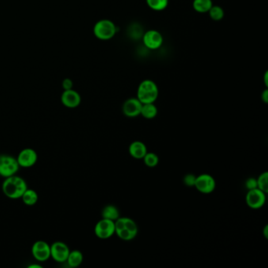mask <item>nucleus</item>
Returning a JSON list of instances; mask_svg holds the SVG:
<instances>
[{
	"mask_svg": "<svg viewBox=\"0 0 268 268\" xmlns=\"http://www.w3.org/2000/svg\"><path fill=\"white\" fill-rule=\"evenodd\" d=\"M2 192L10 199L21 198L28 185L24 179L17 175L5 178L2 185Z\"/></svg>",
	"mask_w": 268,
	"mask_h": 268,
	"instance_id": "obj_1",
	"label": "nucleus"
},
{
	"mask_svg": "<svg viewBox=\"0 0 268 268\" xmlns=\"http://www.w3.org/2000/svg\"><path fill=\"white\" fill-rule=\"evenodd\" d=\"M159 90L154 81L145 80L140 83L137 90V98L143 104L154 103L158 99Z\"/></svg>",
	"mask_w": 268,
	"mask_h": 268,
	"instance_id": "obj_2",
	"label": "nucleus"
},
{
	"mask_svg": "<svg viewBox=\"0 0 268 268\" xmlns=\"http://www.w3.org/2000/svg\"><path fill=\"white\" fill-rule=\"evenodd\" d=\"M94 36L99 40L107 41L113 39L117 32L116 24L109 19H101L97 21L93 28Z\"/></svg>",
	"mask_w": 268,
	"mask_h": 268,
	"instance_id": "obj_3",
	"label": "nucleus"
},
{
	"mask_svg": "<svg viewBox=\"0 0 268 268\" xmlns=\"http://www.w3.org/2000/svg\"><path fill=\"white\" fill-rule=\"evenodd\" d=\"M20 169V165L17 161V158L9 154L0 155V177L3 178L12 177L17 174Z\"/></svg>",
	"mask_w": 268,
	"mask_h": 268,
	"instance_id": "obj_4",
	"label": "nucleus"
},
{
	"mask_svg": "<svg viewBox=\"0 0 268 268\" xmlns=\"http://www.w3.org/2000/svg\"><path fill=\"white\" fill-rule=\"evenodd\" d=\"M143 45L150 51H155L163 45L164 38L159 31L150 29L143 35Z\"/></svg>",
	"mask_w": 268,
	"mask_h": 268,
	"instance_id": "obj_5",
	"label": "nucleus"
},
{
	"mask_svg": "<svg viewBox=\"0 0 268 268\" xmlns=\"http://www.w3.org/2000/svg\"><path fill=\"white\" fill-rule=\"evenodd\" d=\"M94 233L96 236L100 239H108L111 238L115 234L114 221L102 218L96 223Z\"/></svg>",
	"mask_w": 268,
	"mask_h": 268,
	"instance_id": "obj_6",
	"label": "nucleus"
},
{
	"mask_svg": "<svg viewBox=\"0 0 268 268\" xmlns=\"http://www.w3.org/2000/svg\"><path fill=\"white\" fill-rule=\"evenodd\" d=\"M32 254L36 261L45 262L51 258V245L44 241H37L32 245Z\"/></svg>",
	"mask_w": 268,
	"mask_h": 268,
	"instance_id": "obj_7",
	"label": "nucleus"
},
{
	"mask_svg": "<svg viewBox=\"0 0 268 268\" xmlns=\"http://www.w3.org/2000/svg\"><path fill=\"white\" fill-rule=\"evenodd\" d=\"M266 202V193L261 189H250L246 195V203L248 206L253 209H259L265 205Z\"/></svg>",
	"mask_w": 268,
	"mask_h": 268,
	"instance_id": "obj_8",
	"label": "nucleus"
},
{
	"mask_svg": "<svg viewBox=\"0 0 268 268\" xmlns=\"http://www.w3.org/2000/svg\"><path fill=\"white\" fill-rule=\"evenodd\" d=\"M199 192L202 193H211L216 188V181L210 175L202 174L196 177L194 184Z\"/></svg>",
	"mask_w": 268,
	"mask_h": 268,
	"instance_id": "obj_9",
	"label": "nucleus"
},
{
	"mask_svg": "<svg viewBox=\"0 0 268 268\" xmlns=\"http://www.w3.org/2000/svg\"><path fill=\"white\" fill-rule=\"evenodd\" d=\"M70 253V248L64 242H55L51 245V257L56 262L66 263Z\"/></svg>",
	"mask_w": 268,
	"mask_h": 268,
	"instance_id": "obj_10",
	"label": "nucleus"
},
{
	"mask_svg": "<svg viewBox=\"0 0 268 268\" xmlns=\"http://www.w3.org/2000/svg\"><path fill=\"white\" fill-rule=\"evenodd\" d=\"M37 160V153L32 148L23 149L17 157V162L21 168L32 167Z\"/></svg>",
	"mask_w": 268,
	"mask_h": 268,
	"instance_id": "obj_11",
	"label": "nucleus"
},
{
	"mask_svg": "<svg viewBox=\"0 0 268 268\" xmlns=\"http://www.w3.org/2000/svg\"><path fill=\"white\" fill-rule=\"evenodd\" d=\"M61 101L64 106L70 109H74L81 105V94L73 89L64 90L61 96Z\"/></svg>",
	"mask_w": 268,
	"mask_h": 268,
	"instance_id": "obj_12",
	"label": "nucleus"
},
{
	"mask_svg": "<svg viewBox=\"0 0 268 268\" xmlns=\"http://www.w3.org/2000/svg\"><path fill=\"white\" fill-rule=\"evenodd\" d=\"M142 106L143 103L137 97H131L123 105V113L128 117H135L140 115Z\"/></svg>",
	"mask_w": 268,
	"mask_h": 268,
	"instance_id": "obj_13",
	"label": "nucleus"
},
{
	"mask_svg": "<svg viewBox=\"0 0 268 268\" xmlns=\"http://www.w3.org/2000/svg\"><path fill=\"white\" fill-rule=\"evenodd\" d=\"M129 153L131 157L136 159H143L147 153L146 145L140 141H135L129 146Z\"/></svg>",
	"mask_w": 268,
	"mask_h": 268,
	"instance_id": "obj_14",
	"label": "nucleus"
},
{
	"mask_svg": "<svg viewBox=\"0 0 268 268\" xmlns=\"http://www.w3.org/2000/svg\"><path fill=\"white\" fill-rule=\"evenodd\" d=\"M84 261V255L79 250H73L70 251L68 256L66 262L70 268H77L81 265Z\"/></svg>",
	"mask_w": 268,
	"mask_h": 268,
	"instance_id": "obj_15",
	"label": "nucleus"
},
{
	"mask_svg": "<svg viewBox=\"0 0 268 268\" xmlns=\"http://www.w3.org/2000/svg\"><path fill=\"white\" fill-rule=\"evenodd\" d=\"M213 6L212 0H193V8L195 11L199 13H208V10Z\"/></svg>",
	"mask_w": 268,
	"mask_h": 268,
	"instance_id": "obj_16",
	"label": "nucleus"
},
{
	"mask_svg": "<svg viewBox=\"0 0 268 268\" xmlns=\"http://www.w3.org/2000/svg\"><path fill=\"white\" fill-rule=\"evenodd\" d=\"M21 198L22 199L24 204H26L28 206H32V205H35L37 203L38 200H39V196H38V193L34 189H28V188L24 192Z\"/></svg>",
	"mask_w": 268,
	"mask_h": 268,
	"instance_id": "obj_17",
	"label": "nucleus"
},
{
	"mask_svg": "<svg viewBox=\"0 0 268 268\" xmlns=\"http://www.w3.org/2000/svg\"><path fill=\"white\" fill-rule=\"evenodd\" d=\"M140 115L146 119H154L158 115V108L154 103L143 104Z\"/></svg>",
	"mask_w": 268,
	"mask_h": 268,
	"instance_id": "obj_18",
	"label": "nucleus"
},
{
	"mask_svg": "<svg viewBox=\"0 0 268 268\" xmlns=\"http://www.w3.org/2000/svg\"><path fill=\"white\" fill-rule=\"evenodd\" d=\"M101 216L103 219H110L113 221H116L120 216L118 209L114 205H107L103 208L101 212Z\"/></svg>",
	"mask_w": 268,
	"mask_h": 268,
	"instance_id": "obj_19",
	"label": "nucleus"
},
{
	"mask_svg": "<svg viewBox=\"0 0 268 268\" xmlns=\"http://www.w3.org/2000/svg\"><path fill=\"white\" fill-rule=\"evenodd\" d=\"M146 2L154 11H163L169 6V0H146Z\"/></svg>",
	"mask_w": 268,
	"mask_h": 268,
	"instance_id": "obj_20",
	"label": "nucleus"
},
{
	"mask_svg": "<svg viewBox=\"0 0 268 268\" xmlns=\"http://www.w3.org/2000/svg\"><path fill=\"white\" fill-rule=\"evenodd\" d=\"M208 13L210 18L215 21H221L224 17V15H225L224 9L221 6H217V5H213L211 7V9L208 10Z\"/></svg>",
	"mask_w": 268,
	"mask_h": 268,
	"instance_id": "obj_21",
	"label": "nucleus"
},
{
	"mask_svg": "<svg viewBox=\"0 0 268 268\" xmlns=\"http://www.w3.org/2000/svg\"><path fill=\"white\" fill-rule=\"evenodd\" d=\"M268 173L265 172V173H262V174L257 179V188L261 189L262 191L265 193H268Z\"/></svg>",
	"mask_w": 268,
	"mask_h": 268,
	"instance_id": "obj_22",
	"label": "nucleus"
},
{
	"mask_svg": "<svg viewBox=\"0 0 268 268\" xmlns=\"http://www.w3.org/2000/svg\"><path fill=\"white\" fill-rule=\"evenodd\" d=\"M143 160H144L146 166L150 168L155 167L159 162V158H158L157 154H154V153H146Z\"/></svg>",
	"mask_w": 268,
	"mask_h": 268,
	"instance_id": "obj_23",
	"label": "nucleus"
},
{
	"mask_svg": "<svg viewBox=\"0 0 268 268\" xmlns=\"http://www.w3.org/2000/svg\"><path fill=\"white\" fill-rule=\"evenodd\" d=\"M117 236L122 239V240L124 241H129L131 239H133L136 237L137 234L135 233L131 232V231H128V229L124 228L121 229V230H119V231H115Z\"/></svg>",
	"mask_w": 268,
	"mask_h": 268,
	"instance_id": "obj_24",
	"label": "nucleus"
},
{
	"mask_svg": "<svg viewBox=\"0 0 268 268\" xmlns=\"http://www.w3.org/2000/svg\"><path fill=\"white\" fill-rule=\"evenodd\" d=\"M124 223H125V228L128 229V231H131V232L138 233V227L136 225V223L130 219V218L124 217Z\"/></svg>",
	"mask_w": 268,
	"mask_h": 268,
	"instance_id": "obj_25",
	"label": "nucleus"
},
{
	"mask_svg": "<svg viewBox=\"0 0 268 268\" xmlns=\"http://www.w3.org/2000/svg\"><path fill=\"white\" fill-rule=\"evenodd\" d=\"M195 181H196V177L192 174L186 175L184 178V183L188 186H194Z\"/></svg>",
	"mask_w": 268,
	"mask_h": 268,
	"instance_id": "obj_26",
	"label": "nucleus"
},
{
	"mask_svg": "<svg viewBox=\"0 0 268 268\" xmlns=\"http://www.w3.org/2000/svg\"><path fill=\"white\" fill-rule=\"evenodd\" d=\"M246 186L249 190L257 188V179L250 178L246 182Z\"/></svg>",
	"mask_w": 268,
	"mask_h": 268,
	"instance_id": "obj_27",
	"label": "nucleus"
},
{
	"mask_svg": "<svg viewBox=\"0 0 268 268\" xmlns=\"http://www.w3.org/2000/svg\"><path fill=\"white\" fill-rule=\"evenodd\" d=\"M73 81H72V80H70V78H66V79H65L64 81H62V89H64V90L73 89Z\"/></svg>",
	"mask_w": 268,
	"mask_h": 268,
	"instance_id": "obj_28",
	"label": "nucleus"
},
{
	"mask_svg": "<svg viewBox=\"0 0 268 268\" xmlns=\"http://www.w3.org/2000/svg\"><path fill=\"white\" fill-rule=\"evenodd\" d=\"M261 98H262L263 101L265 103H268V89H265L264 91L262 92L261 94Z\"/></svg>",
	"mask_w": 268,
	"mask_h": 268,
	"instance_id": "obj_29",
	"label": "nucleus"
},
{
	"mask_svg": "<svg viewBox=\"0 0 268 268\" xmlns=\"http://www.w3.org/2000/svg\"><path fill=\"white\" fill-rule=\"evenodd\" d=\"M264 80H265V86L268 87V72H265V76H264Z\"/></svg>",
	"mask_w": 268,
	"mask_h": 268,
	"instance_id": "obj_30",
	"label": "nucleus"
},
{
	"mask_svg": "<svg viewBox=\"0 0 268 268\" xmlns=\"http://www.w3.org/2000/svg\"><path fill=\"white\" fill-rule=\"evenodd\" d=\"M264 235L265 238H268V226H265V229H264Z\"/></svg>",
	"mask_w": 268,
	"mask_h": 268,
	"instance_id": "obj_31",
	"label": "nucleus"
},
{
	"mask_svg": "<svg viewBox=\"0 0 268 268\" xmlns=\"http://www.w3.org/2000/svg\"><path fill=\"white\" fill-rule=\"evenodd\" d=\"M42 266L40 265H32L28 267V268H41Z\"/></svg>",
	"mask_w": 268,
	"mask_h": 268,
	"instance_id": "obj_32",
	"label": "nucleus"
}]
</instances>
